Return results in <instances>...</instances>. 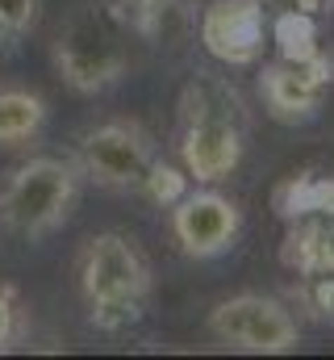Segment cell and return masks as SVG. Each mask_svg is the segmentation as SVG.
<instances>
[{"mask_svg":"<svg viewBox=\"0 0 334 360\" xmlns=\"http://www.w3.org/2000/svg\"><path fill=\"white\" fill-rule=\"evenodd\" d=\"M180 164L188 180L218 184L247 151V105L218 76H196L180 96Z\"/></svg>","mask_w":334,"mask_h":360,"instance_id":"obj_1","label":"cell"},{"mask_svg":"<svg viewBox=\"0 0 334 360\" xmlns=\"http://www.w3.org/2000/svg\"><path fill=\"white\" fill-rule=\"evenodd\" d=\"M130 17L109 0L76 4L55 34V68L72 92L96 96L130 72Z\"/></svg>","mask_w":334,"mask_h":360,"instance_id":"obj_2","label":"cell"},{"mask_svg":"<svg viewBox=\"0 0 334 360\" xmlns=\"http://www.w3.org/2000/svg\"><path fill=\"white\" fill-rule=\"evenodd\" d=\"M80 289L92 327L121 335L142 319V306L151 293V264L142 260L134 239H126L117 231H100L84 243Z\"/></svg>","mask_w":334,"mask_h":360,"instance_id":"obj_3","label":"cell"},{"mask_svg":"<svg viewBox=\"0 0 334 360\" xmlns=\"http://www.w3.org/2000/svg\"><path fill=\"white\" fill-rule=\"evenodd\" d=\"M80 176V164L59 155H34L13 168L8 184L0 188V231L29 243L55 235L76 210Z\"/></svg>","mask_w":334,"mask_h":360,"instance_id":"obj_4","label":"cell"},{"mask_svg":"<svg viewBox=\"0 0 334 360\" xmlns=\"http://www.w3.org/2000/svg\"><path fill=\"white\" fill-rule=\"evenodd\" d=\"M205 331L226 348L263 352V356L293 352L301 340L297 314L272 293H234V297L218 302L205 319Z\"/></svg>","mask_w":334,"mask_h":360,"instance_id":"obj_5","label":"cell"},{"mask_svg":"<svg viewBox=\"0 0 334 360\" xmlns=\"http://www.w3.org/2000/svg\"><path fill=\"white\" fill-rule=\"evenodd\" d=\"M334 89V51H318L314 59H272L259 72V96L267 117L284 126H301L318 117L326 92Z\"/></svg>","mask_w":334,"mask_h":360,"instance_id":"obj_6","label":"cell"},{"mask_svg":"<svg viewBox=\"0 0 334 360\" xmlns=\"http://www.w3.org/2000/svg\"><path fill=\"white\" fill-rule=\"evenodd\" d=\"M151 164H155V147L134 122H105L80 139V172L100 188L142 193Z\"/></svg>","mask_w":334,"mask_h":360,"instance_id":"obj_7","label":"cell"},{"mask_svg":"<svg viewBox=\"0 0 334 360\" xmlns=\"http://www.w3.org/2000/svg\"><path fill=\"white\" fill-rule=\"evenodd\" d=\"M243 231V210L218 188H188L171 205V235L188 260H213L234 248Z\"/></svg>","mask_w":334,"mask_h":360,"instance_id":"obj_8","label":"cell"},{"mask_svg":"<svg viewBox=\"0 0 334 360\" xmlns=\"http://www.w3.org/2000/svg\"><path fill=\"white\" fill-rule=\"evenodd\" d=\"M267 42L263 0H213L201 13V46L226 68H255Z\"/></svg>","mask_w":334,"mask_h":360,"instance_id":"obj_9","label":"cell"},{"mask_svg":"<svg viewBox=\"0 0 334 360\" xmlns=\"http://www.w3.org/2000/svg\"><path fill=\"white\" fill-rule=\"evenodd\" d=\"M280 264L288 272H297V276L334 272V210L288 222V235H284V248H280Z\"/></svg>","mask_w":334,"mask_h":360,"instance_id":"obj_10","label":"cell"},{"mask_svg":"<svg viewBox=\"0 0 334 360\" xmlns=\"http://www.w3.org/2000/svg\"><path fill=\"white\" fill-rule=\"evenodd\" d=\"M46 126V101L29 89L0 84V147H21Z\"/></svg>","mask_w":334,"mask_h":360,"instance_id":"obj_11","label":"cell"},{"mask_svg":"<svg viewBox=\"0 0 334 360\" xmlns=\"http://www.w3.org/2000/svg\"><path fill=\"white\" fill-rule=\"evenodd\" d=\"M276 210L284 222L334 210V172H301L276 188Z\"/></svg>","mask_w":334,"mask_h":360,"instance_id":"obj_12","label":"cell"},{"mask_svg":"<svg viewBox=\"0 0 334 360\" xmlns=\"http://www.w3.org/2000/svg\"><path fill=\"white\" fill-rule=\"evenodd\" d=\"M272 42H276V59H314L322 51L318 17H309V13H272Z\"/></svg>","mask_w":334,"mask_h":360,"instance_id":"obj_13","label":"cell"},{"mask_svg":"<svg viewBox=\"0 0 334 360\" xmlns=\"http://www.w3.org/2000/svg\"><path fill=\"white\" fill-rule=\"evenodd\" d=\"M184 193H188V172H184V168H175V164H163V160L155 155L151 172H147V180H142V197H151L155 205L171 210Z\"/></svg>","mask_w":334,"mask_h":360,"instance_id":"obj_14","label":"cell"},{"mask_svg":"<svg viewBox=\"0 0 334 360\" xmlns=\"http://www.w3.org/2000/svg\"><path fill=\"white\" fill-rule=\"evenodd\" d=\"M46 0H0V38H21L38 25Z\"/></svg>","mask_w":334,"mask_h":360,"instance_id":"obj_15","label":"cell"},{"mask_svg":"<svg viewBox=\"0 0 334 360\" xmlns=\"http://www.w3.org/2000/svg\"><path fill=\"white\" fill-rule=\"evenodd\" d=\"M305 281V302L318 319L334 323V272H318V276H301Z\"/></svg>","mask_w":334,"mask_h":360,"instance_id":"obj_16","label":"cell"},{"mask_svg":"<svg viewBox=\"0 0 334 360\" xmlns=\"http://www.w3.org/2000/svg\"><path fill=\"white\" fill-rule=\"evenodd\" d=\"M167 4H171V0H126V17H130L134 30L155 34V21H159V13H163Z\"/></svg>","mask_w":334,"mask_h":360,"instance_id":"obj_17","label":"cell"},{"mask_svg":"<svg viewBox=\"0 0 334 360\" xmlns=\"http://www.w3.org/2000/svg\"><path fill=\"white\" fill-rule=\"evenodd\" d=\"M267 13H309V17H322L330 13L334 0H263Z\"/></svg>","mask_w":334,"mask_h":360,"instance_id":"obj_18","label":"cell"},{"mask_svg":"<svg viewBox=\"0 0 334 360\" xmlns=\"http://www.w3.org/2000/svg\"><path fill=\"white\" fill-rule=\"evenodd\" d=\"M13 335H17V306H13V297L0 289V352L13 344Z\"/></svg>","mask_w":334,"mask_h":360,"instance_id":"obj_19","label":"cell"}]
</instances>
